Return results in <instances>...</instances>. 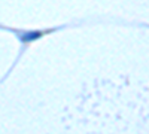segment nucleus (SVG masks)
Returning <instances> with one entry per match:
<instances>
[{
  "label": "nucleus",
  "mask_w": 149,
  "mask_h": 134,
  "mask_svg": "<svg viewBox=\"0 0 149 134\" xmlns=\"http://www.w3.org/2000/svg\"><path fill=\"white\" fill-rule=\"evenodd\" d=\"M37 36H39V33H33V34H29V36H24V39H33V37H37Z\"/></svg>",
  "instance_id": "obj_1"
}]
</instances>
